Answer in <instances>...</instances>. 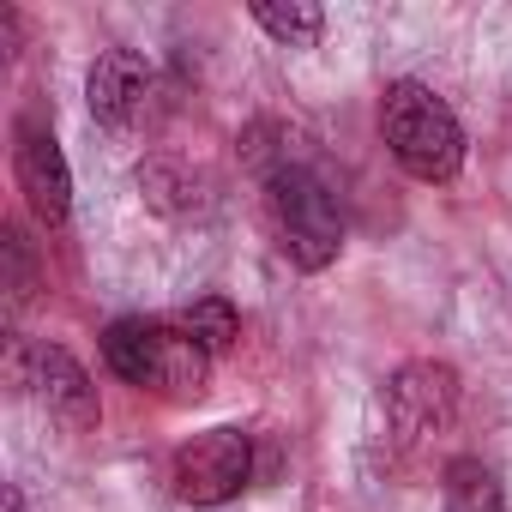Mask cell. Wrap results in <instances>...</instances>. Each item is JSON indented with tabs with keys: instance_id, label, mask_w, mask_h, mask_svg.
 Segmentation results:
<instances>
[{
	"instance_id": "1",
	"label": "cell",
	"mask_w": 512,
	"mask_h": 512,
	"mask_svg": "<svg viewBox=\"0 0 512 512\" xmlns=\"http://www.w3.org/2000/svg\"><path fill=\"white\" fill-rule=\"evenodd\" d=\"M380 139H386L392 163L410 181L446 187L464 169V127H458L452 103L434 85H422V79H392L386 85V97H380Z\"/></svg>"
},
{
	"instance_id": "2",
	"label": "cell",
	"mask_w": 512,
	"mask_h": 512,
	"mask_svg": "<svg viewBox=\"0 0 512 512\" xmlns=\"http://www.w3.org/2000/svg\"><path fill=\"white\" fill-rule=\"evenodd\" d=\"M103 362L127 386L169 404H193L211 386V350L187 338L175 320H115L103 332Z\"/></svg>"
},
{
	"instance_id": "3",
	"label": "cell",
	"mask_w": 512,
	"mask_h": 512,
	"mask_svg": "<svg viewBox=\"0 0 512 512\" xmlns=\"http://www.w3.org/2000/svg\"><path fill=\"white\" fill-rule=\"evenodd\" d=\"M266 205H272V229H278V247L290 253L296 272H326L344 247V211H338V193L332 181L302 163V157H284L272 175H266Z\"/></svg>"
},
{
	"instance_id": "4",
	"label": "cell",
	"mask_w": 512,
	"mask_h": 512,
	"mask_svg": "<svg viewBox=\"0 0 512 512\" xmlns=\"http://www.w3.org/2000/svg\"><path fill=\"white\" fill-rule=\"evenodd\" d=\"M253 482V434L205 428L169 458V494L181 506H223Z\"/></svg>"
},
{
	"instance_id": "5",
	"label": "cell",
	"mask_w": 512,
	"mask_h": 512,
	"mask_svg": "<svg viewBox=\"0 0 512 512\" xmlns=\"http://www.w3.org/2000/svg\"><path fill=\"white\" fill-rule=\"evenodd\" d=\"M13 386H31L37 404L49 410V422H61L67 434H91L103 422V404H97L91 374L61 344H31V350L13 344Z\"/></svg>"
},
{
	"instance_id": "6",
	"label": "cell",
	"mask_w": 512,
	"mask_h": 512,
	"mask_svg": "<svg viewBox=\"0 0 512 512\" xmlns=\"http://www.w3.org/2000/svg\"><path fill=\"white\" fill-rule=\"evenodd\" d=\"M458 422V374L446 362H404L386 374V428L398 446H428Z\"/></svg>"
},
{
	"instance_id": "7",
	"label": "cell",
	"mask_w": 512,
	"mask_h": 512,
	"mask_svg": "<svg viewBox=\"0 0 512 512\" xmlns=\"http://www.w3.org/2000/svg\"><path fill=\"white\" fill-rule=\"evenodd\" d=\"M91 121L109 133H139L157 115V67L139 49H103L85 73Z\"/></svg>"
},
{
	"instance_id": "8",
	"label": "cell",
	"mask_w": 512,
	"mask_h": 512,
	"mask_svg": "<svg viewBox=\"0 0 512 512\" xmlns=\"http://www.w3.org/2000/svg\"><path fill=\"white\" fill-rule=\"evenodd\" d=\"M13 175H19V193L37 211V223L61 229L73 217V169H67L61 139H55V127L43 115H19V127H13Z\"/></svg>"
},
{
	"instance_id": "9",
	"label": "cell",
	"mask_w": 512,
	"mask_h": 512,
	"mask_svg": "<svg viewBox=\"0 0 512 512\" xmlns=\"http://www.w3.org/2000/svg\"><path fill=\"white\" fill-rule=\"evenodd\" d=\"M440 500H446V512H506V488H500V476L482 464V458H452L446 464V476H440Z\"/></svg>"
},
{
	"instance_id": "10",
	"label": "cell",
	"mask_w": 512,
	"mask_h": 512,
	"mask_svg": "<svg viewBox=\"0 0 512 512\" xmlns=\"http://www.w3.org/2000/svg\"><path fill=\"white\" fill-rule=\"evenodd\" d=\"M253 25H260L272 43H284V49H314L320 37H326V13L314 7V0H290V7H278V0H253Z\"/></svg>"
},
{
	"instance_id": "11",
	"label": "cell",
	"mask_w": 512,
	"mask_h": 512,
	"mask_svg": "<svg viewBox=\"0 0 512 512\" xmlns=\"http://www.w3.org/2000/svg\"><path fill=\"white\" fill-rule=\"evenodd\" d=\"M175 326H181L187 338H199L211 356H223V350H235V338H241V308H235L229 296H199V302H187V308L175 314Z\"/></svg>"
},
{
	"instance_id": "12",
	"label": "cell",
	"mask_w": 512,
	"mask_h": 512,
	"mask_svg": "<svg viewBox=\"0 0 512 512\" xmlns=\"http://www.w3.org/2000/svg\"><path fill=\"white\" fill-rule=\"evenodd\" d=\"M139 187H145V199H151L157 211H187V205H193L187 193H199V181H193L187 169H175L169 157L139 163Z\"/></svg>"
},
{
	"instance_id": "13",
	"label": "cell",
	"mask_w": 512,
	"mask_h": 512,
	"mask_svg": "<svg viewBox=\"0 0 512 512\" xmlns=\"http://www.w3.org/2000/svg\"><path fill=\"white\" fill-rule=\"evenodd\" d=\"M0 247H7V266H13V284H7L13 290V308H25L31 302V278H37L31 272V247H25V235L13 223H7V241H0Z\"/></svg>"
},
{
	"instance_id": "14",
	"label": "cell",
	"mask_w": 512,
	"mask_h": 512,
	"mask_svg": "<svg viewBox=\"0 0 512 512\" xmlns=\"http://www.w3.org/2000/svg\"><path fill=\"white\" fill-rule=\"evenodd\" d=\"M7 512H25V500H19V488H7Z\"/></svg>"
}]
</instances>
